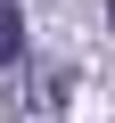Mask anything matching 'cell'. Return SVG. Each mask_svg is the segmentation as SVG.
Returning a JSON list of instances; mask_svg holds the SVG:
<instances>
[{
    "label": "cell",
    "mask_w": 115,
    "mask_h": 123,
    "mask_svg": "<svg viewBox=\"0 0 115 123\" xmlns=\"http://www.w3.org/2000/svg\"><path fill=\"white\" fill-rule=\"evenodd\" d=\"M17 49H25V17L17 0H0V66H17Z\"/></svg>",
    "instance_id": "1"
},
{
    "label": "cell",
    "mask_w": 115,
    "mask_h": 123,
    "mask_svg": "<svg viewBox=\"0 0 115 123\" xmlns=\"http://www.w3.org/2000/svg\"><path fill=\"white\" fill-rule=\"evenodd\" d=\"M107 25H115V0H107Z\"/></svg>",
    "instance_id": "2"
}]
</instances>
